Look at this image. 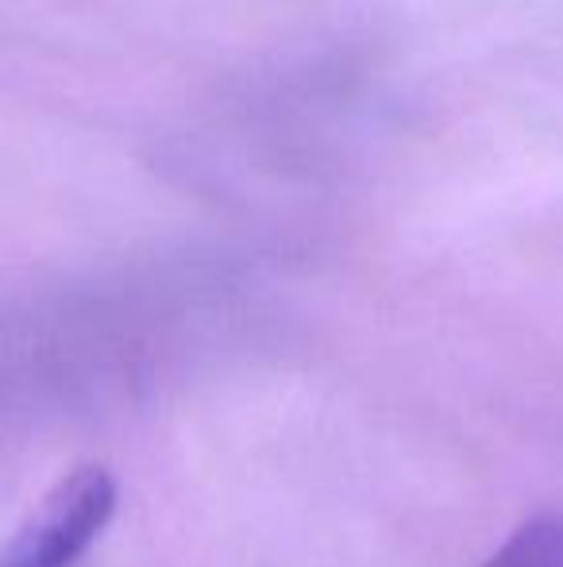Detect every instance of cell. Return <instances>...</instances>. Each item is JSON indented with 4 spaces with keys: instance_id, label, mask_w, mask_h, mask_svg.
Wrapping results in <instances>:
<instances>
[{
    "instance_id": "cell-1",
    "label": "cell",
    "mask_w": 563,
    "mask_h": 567,
    "mask_svg": "<svg viewBox=\"0 0 563 567\" xmlns=\"http://www.w3.org/2000/svg\"><path fill=\"white\" fill-rule=\"evenodd\" d=\"M116 498L121 486L105 463L66 471L23 517L0 553V567H74L108 529Z\"/></svg>"
},
{
    "instance_id": "cell-2",
    "label": "cell",
    "mask_w": 563,
    "mask_h": 567,
    "mask_svg": "<svg viewBox=\"0 0 563 567\" xmlns=\"http://www.w3.org/2000/svg\"><path fill=\"white\" fill-rule=\"evenodd\" d=\"M482 567H563V514L549 509L529 517Z\"/></svg>"
}]
</instances>
